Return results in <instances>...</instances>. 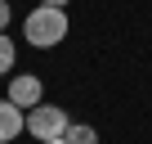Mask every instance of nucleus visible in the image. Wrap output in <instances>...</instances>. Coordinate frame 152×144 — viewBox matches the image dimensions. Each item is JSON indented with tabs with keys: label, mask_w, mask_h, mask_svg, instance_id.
<instances>
[{
	"label": "nucleus",
	"mask_w": 152,
	"mask_h": 144,
	"mask_svg": "<svg viewBox=\"0 0 152 144\" xmlns=\"http://www.w3.org/2000/svg\"><path fill=\"white\" fill-rule=\"evenodd\" d=\"M23 36H27L36 50H54V45L67 36V9H49V5H36V9L23 18Z\"/></svg>",
	"instance_id": "nucleus-1"
},
{
	"label": "nucleus",
	"mask_w": 152,
	"mask_h": 144,
	"mask_svg": "<svg viewBox=\"0 0 152 144\" xmlns=\"http://www.w3.org/2000/svg\"><path fill=\"white\" fill-rule=\"evenodd\" d=\"M63 131H67V113H63V108H54V104H36V108L27 113V135H31L36 144H45V140H63Z\"/></svg>",
	"instance_id": "nucleus-2"
},
{
	"label": "nucleus",
	"mask_w": 152,
	"mask_h": 144,
	"mask_svg": "<svg viewBox=\"0 0 152 144\" xmlns=\"http://www.w3.org/2000/svg\"><path fill=\"white\" fill-rule=\"evenodd\" d=\"M9 104H18L23 113H31L36 104H45V86H40V77H31V72L14 77V81H9Z\"/></svg>",
	"instance_id": "nucleus-3"
},
{
	"label": "nucleus",
	"mask_w": 152,
	"mask_h": 144,
	"mask_svg": "<svg viewBox=\"0 0 152 144\" xmlns=\"http://www.w3.org/2000/svg\"><path fill=\"white\" fill-rule=\"evenodd\" d=\"M23 131H27V113H23L18 104H9V99H0V144L18 140Z\"/></svg>",
	"instance_id": "nucleus-4"
},
{
	"label": "nucleus",
	"mask_w": 152,
	"mask_h": 144,
	"mask_svg": "<svg viewBox=\"0 0 152 144\" xmlns=\"http://www.w3.org/2000/svg\"><path fill=\"white\" fill-rule=\"evenodd\" d=\"M63 140H67V144H99V131H94L90 122H67Z\"/></svg>",
	"instance_id": "nucleus-5"
},
{
	"label": "nucleus",
	"mask_w": 152,
	"mask_h": 144,
	"mask_svg": "<svg viewBox=\"0 0 152 144\" xmlns=\"http://www.w3.org/2000/svg\"><path fill=\"white\" fill-rule=\"evenodd\" d=\"M14 59H18V45H14V36L9 32H0V77L14 68Z\"/></svg>",
	"instance_id": "nucleus-6"
},
{
	"label": "nucleus",
	"mask_w": 152,
	"mask_h": 144,
	"mask_svg": "<svg viewBox=\"0 0 152 144\" xmlns=\"http://www.w3.org/2000/svg\"><path fill=\"white\" fill-rule=\"evenodd\" d=\"M0 32H9V0H0Z\"/></svg>",
	"instance_id": "nucleus-7"
},
{
	"label": "nucleus",
	"mask_w": 152,
	"mask_h": 144,
	"mask_svg": "<svg viewBox=\"0 0 152 144\" xmlns=\"http://www.w3.org/2000/svg\"><path fill=\"white\" fill-rule=\"evenodd\" d=\"M40 5H49V9H67V0H40Z\"/></svg>",
	"instance_id": "nucleus-8"
},
{
	"label": "nucleus",
	"mask_w": 152,
	"mask_h": 144,
	"mask_svg": "<svg viewBox=\"0 0 152 144\" xmlns=\"http://www.w3.org/2000/svg\"><path fill=\"white\" fill-rule=\"evenodd\" d=\"M45 144H67V140H45Z\"/></svg>",
	"instance_id": "nucleus-9"
}]
</instances>
